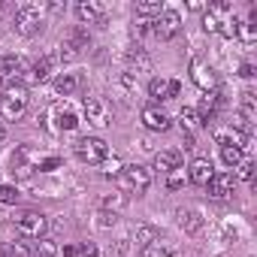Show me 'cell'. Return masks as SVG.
Returning <instances> with one entry per match:
<instances>
[{"label": "cell", "mask_w": 257, "mask_h": 257, "mask_svg": "<svg viewBox=\"0 0 257 257\" xmlns=\"http://www.w3.org/2000/svg\"><path fill=\"white\" fill-rule=\"evenodd\" d=\"M218 106H221V97L215 94V91H206V97L200 100V109H194L197 115H200V121H203V127L215 118V112H218Z\"/></svg>", "instance_id": "cell-15"}, {"label": "cell", "mask_w": 257, "mask_h": 257, "mask_svg": "<svg viewBox=\"0 0 257 257\" xmlns=\"http://www.w3.org/2000/svg\"><path fill=\"white\" fill-rule=\"evenodd\" d=\"M179 118H182V131L188 134V140L194 137V131H200V127H203V121H200V115H197L194 109H182Z\"/></svg>", "instance_id": "cell-19"}, {"label": "cell", "mask_w": 257, "mask_h": 257, "mask_svg": "<svg viewBox=\"0 0 257 257\" xmlns=\"http://www.w3.org/2000/svg\"><path fill=\"white\" fill-rule=\"evenodd\" d=\"M19 188H13V185H0V203L4 206H16L19 203Z\"/></svg>", "instance_id": "cell-29"}, {"label": "cell", "mask_w": 257, "mask_h": 257, "mask_svg": "<svg viewBox=\"0 0 257 257\" xmlns=\"http://www.w3.org/2000/svg\"><path fill=\"white\" fill-rule=\"evenodd\" d=\"M58 164H61L58 158H49V161H40V164H37V170H55Z\"/></svg>", "instance_id": "cell-40"}, {"label": "cell", "mask_w": 257, "mask_h": 257, "mask_svg": "<svg viewBox=\"0 0 257 257\" xmlns=\"http://www.w3.org/2000/svg\"><path fill=\"white\" fill-rule=\"evenodd\" d=\"M206 188H209V194H212L215 200H224V197L233 194V188H236V176H233V173H215L212 182H209Z\"/></svg>", "instance_id": "cell-10"}, {"label": "cell", "mask_w": 257, "mask_h": 257, "mask_svg": "<svg viewBox=\"0 0 257 257\" xmlns=\"http://www.w3.org/2000/svg\"><path fill=\"white\" fill-rule=\"evenodd\" d=\"M31 76H34V82H46V79H52V58H40V61H34Z\"/></svg>", "instance_id": "cell-22"}, {"label": "cell", "mask_w": 257, "mask_h": 257, "mask_svg": "<svg viewBox=\"0 0 257 257\" xmlns=\"http://www.w3.org/2000/svg\"><path fill=\"white\" fill-rule=\"evenodd\" d=\"M61 58H64V61H73V58H76V49H73L67 40L61 43Z\"/></svg>", "instance_id": "cell-37"}, {"label": "cell", "mask_w": 257, "mask_h": 257, "mask_svg": "<svg viewBox=\"0 0 257 257\" xmlns=\"http://www.w3.org/2000/svg\"><path fill=\"white\" fill-rule=\"evenodd\" d=\"M152 25H155L152 31H155L158 40H173V37H179V31H182V16H179L176 10H164Z\"/></svg>", "instance_id": "cell-6"}, {"label": "cell", "mask_w": 257, "mask_h": 257, "mask_svg": "<svg viewBox=\"0 0 257 257\" xmlns=\"http://www.w3.org/2000/svg\"><path fill=\"white\" fill-rule=\"evenodd\" d=\"M164 7L161 0H143V4H137V16H161Z\"/></svg>", "instance_id": "cell-27"}, {"label": "cell", "mask_w": 257, "mask_h": 257, "mask_svg": "<svg viewBox=\"0 0 257 257\" xmlns=\"http://www.w3.org/2000/svg\"><path fill=\"white\" fill-rule=\"evenodd\" d=\"M121 206H124V194H115V197H106V200H103V212H109V209L115 212V209H121Z\"/></svg>", "instance_id": "cell-35"}, {"label": "cell", "mask_w": 257, "mask_h": 257, "mask_svg": "<svg viewBox=\"0 0 257 257\" xmlns=\"http://www.w3.org/2000/svg\"><path fill=\"white\" fill-rule=\"evenodd\" d=\"M221 158H224V164L233 167V170H236L239 161H245V158H242V149H233V146H224V149H221Z\"/></svg>", "instance_id": "cell-28"}, {"label": "cell", "mask_w": 257, "mask_h": 257, "mask_svg": "<svg viewBox=\"0 0 257 257\" xmlns=\"http://www.w3.org/2000/svg\"><path fill=\"white\" fill-rule=\"evenodd\" d=\"M239 76H242V79H251V76H254V67H251V64H242V67H239Z\"/></svg>", "instance_id": "cell-41"}, {"label": "cell", "mask_w": 257, "mask_h": 257, "mask_svg": "<svg viewBox=\"0 0 257 257\" xmlns=\"http://www.w3.org/2000/svg\"><path fill=\"white\" fill-rule=\"evenodd\" d=\"M215 143L224 149V146H233V149H242L248 143V137L242 131H236V127H218L215 131Z\"/></svg>", "instance_id": "cell-11"}, {"label": "cell", "mask_w": 257, "mask_h": 257, "mask_svg": "<svg viewBox=\"0 0 257 257\" xmlns=\"http://www.w3.org/2000/svg\"><path fill=\"white\" fill-rule=\"evenodd\" d=\"M4 137H7V127H4V124H0V140H4Z\"/></svg>", "instance_id": "cell-43"}, {"label": "cell", "mask_w": 257, "mask_h": 257, "mask_svg": "<svg viewBox=\"0 0 257 257\" xmlns=\"http://www.w3.org/2000/svg\"><path fill=\"white\" fill-rule=\"evenodd\" d=\"M137 257H164V251H161L158 245H146V248H140Z\"/></svg>", "instance_id": "cell-36"}, {"label": "cell", "mask_w": 257, "mask_h": 257, "mask_svg": "<svg viewBox=\"0 0 257 257\" xmlns=\"http://www.w3.org/2000/svg\"><path fill=\"white\" fill-rule=\"evenodd\" d=\"M185 179H188V173L179 167V170H173V173H167V188L170 191H179L182 185H185Z\"/></svg>", "instance_id": "cell-30"}, {"label": "cell", "mask_w": 257, "mask_h": 257, "mask_svg": "<svg viewBox=\"0 0 257 257\" xmlns=\"http://www.w3.org/2000/svg\"><path fill=\"white\" fill-rule=\"evenodd\" d=\"M242 118H245V121L254 118V91H245V94H242Z\"/></svg>", "instance_id": "cell-31"}, {"label": "cell", "mask_w": 257, "mask_h": 257, "mask_svg": "<svg viewBox=\"0 0 257 257\" xmlns=\"http://www.w3.org/2000/svg\"><path fill=\"white\" fill-rule=\"evenodd\" d=\"M179 91H182L179 79H152L149 82V97L152 100H173V97H179Z\"/></svg>", "instance_id": "cell-7"}, {"label": "cell", "mask_w": 257, "mask_h": 257, "mask_svg": "<svg viewBox=\"0 0 257 257\" xmlns=\"http://www.w3.org/2000/svg\"><path fill=\"white\" fill-rule=\"evenodd\" d=\"M143 124L149 127V131L164 134L167 127H170V115H167V112H161V109H155V106H149V109H143Z\"/></svg>", "instance_id": "cell-13"}, {"label": "cell", "mask_w": 257, "mask_h": 257, "mask_svg": "<svg viewBox=\"0 0 257 257\" xmlns=\"http://www.w3.org/2000/svg\"><path fill=\"white\" fill-rule=\"evenodd\" d=\"M52 112L58 115V124H55V131H73V127L79 124L76 112H73V109H67V106H52Z\"/></svg>", "instance_id": "cell-18"}, {"label": "cell", "mask_w": 257, "mask_h": 257, "mask_svg": "<svg viewBox=\"0 0 257 257\" xmlns=\"http://www.w3.org/2000/svg\"><path fill=\"white\" fill-rule=\"evenodd\" d=\"M28 109V85L19 79L4 82V97H0V115L7 121H19Z\"/></svg>", "instance_id": "cell-1"}, {"label": "cell", "mask_w": 257, "mask_h": 257, "mask_svg": "<svg viewBox=\"0 0 257 257\" xmlns=\"http://www.w3.org/2000/svg\"><path fill=\"white\" fill-rule=\"evenodd\" d=\"M0 257H16V251H13V245H0Z\"/></svg>", "instance_id": "cell-42"}, {"label": "cell", "mask_w": 257, "mask_h": 257, "mask_svg": "<svg viewBox=\"0 0 257 257\" xmlns=\"http://www.w3.org/2000/svg\"><path fill=\"white\" fill-rule=\"evenodd\" d=\"M137 242L146 248V245H155L158 242V230L152 227V224H143V227H137Z\"/></svg>", "instance_id": "cell-25"}, {"label": "cell", "mask_w": 257, "mask_h": 257, "mask_svg": "<svg viewBox=\"0 0 257 257\" xmlns=\"http://www.w3.org/2000/svg\"><path fill=\"white\" fill-rule=\"evenodd\" d=\"M55 254H58L55 239H40V242L34 245V257H55Z\"/></svg>", "instance_id": "cell-26"}, {"label": "cell", "mask_w": 257, "mask_h": 257, "mask_svg": "<svg viewBox=\"0 0 257 257\" xmlns=\"http://www.w3.org/2000/svg\"><path fill=\"white\" fill-rule=\"evenodd\" d=\"M22 70V58L19 55H7V52H0V79L10 82V76H16Z\"/></svg>", "instance_id": "cell-17"}, {"label": "cell", "mask_w": 257, "mask_h": 257, "mask_svg": "<svg viewBox=\"0 0 257 257\" xmlns=\"http://www.w3.org/2000/svg\"><path fill=\"white\" fill-rule=\"evenodd\" d=\"M115 221H118V218H115V212H100V224H103V227H112Z\"/></svg>", "instance_id": "cell-39"}, {"label": "cell", "mask_w": 257, "mask_h": 257, "mask_svg": "<svg viewBox=\"0 0 257 257\" xmlns=\"http://www.w3.org/2000/svg\"><path fill=\"white\" fill-rule=\"evenodd\" d=\"M76 85H79V79H76L73 73H64V76L55 79V91H58L61 97H70V94L76 91Z\"/></svg>", "instance_id": "cell-23"}, {"label": "cell", "mask_w": 257, "mask_h": 257, "mask_svg": "<svg viewBox=\"0 0 257 257\" xmlns=\"http://www.w3.org/2000/svg\"><path fill=\"white\" fill-rule=\"evenodd\" d=\"M73 49H76V55L82 52V49H88V43H91V37H88V31L82 28V25H76L73 31H70V40H67Z\"/></svg>", "instance_id": "cell-21"}, {"label": "cell", "mask_w": 257, "mask_h": 257, "mask_svg": "<svg viewBox=\"0 0 257 257\" xmlns=\"http://www.w3.org/2000/svg\"><path fill=\"white\" fill-rule=\"evenodd\" d=\"M236 37H239L245 46L257 43V25H251V22H239V25H236Z\"/></svg>", "instance_id": "cell-24"}, {"label": "cell", "mask_w": 257, "mask_h": 257, "mask_svg": "<svg viewBox=\"0 0 257 257\" xmlns=\"http://www.w3.org/2000/svg\"><path fill=\"white\" fill-rule=\"evenodd\" d=\"M46 227H49L46 215H43V212H34V209L22 212V215L16 218V230H19L22 236H31V239H40V236L46 233Z\"/></svg>", "instance_id": "cell-5"}, {"label": "cell", "mask_w": 257, "mask_h": 257, "mask_svg": "<svg viewBox=\"0 0 257 257\" xmlns=\"http://www.w3.org/2000/svg\"><path fill=\"white\" fill-rule=\"evenodd\" d=\"M179 224H182L188 233H197V230L203 227V221H200V212H194V209H179Z\"/></svg>", "instance_id": "cell-20"}, {"label": "cell", "mask_w": 257, "mask_h": 257, "mask_svg": "<svg viewBox=\"0 0 257 257\" xmlns=\"http://www.w3.org/2000/svg\"><path fill=\"white\" fill-rule=\"evenodd\" d=\"M85 115H88V121L97 124V127L112 124V112H109V106H106L100 97H88V100H85Z\"/></svg>", "instance_id": "cell-8"}, {"label": "cell", "mask_w": 257, "mask_h": 257, "mask_svg": "<svg viewBox=\"0 0 257 257\" xmlns=\"http://www.w3.org/2000/svg\"><path fill=\"white\" fill-rule=\"evenodd\" d=\"M212 176H215V170H212V161L209 158H197V161H191V167H188V182L191 185H209L212 182Z\"/></svg>", "instance_id": "cell-9"}, {"label": "cell", "mask_w": 257, "mask_h": 257, "mask_svg": "<svg viewBox=\"0 0 257 257\" xmlns=\"http://www.w3.org/2000/svg\"><path fill=\"white\" fill-rule=\"evenodd\" d=\"M76 16H79V22H100L103 16H106V10H103V4H94V0H79L76 4Z\"/></svg>", "instance_id": "cell-14"}, {"label": "cell", "mask_w": 257, "mask_h": 257, "mask_svg": "<svg viewBox=\"0 0 257 257\" xmlns=\"http://www.w3.org/2000/svg\"><path fill=\"white\" fill-rule=\"evenodd\" d=\"M76 155H79L85 164H103V161L109 158V149H106V143H103L100 137H82V140L76 143Z\"/></svg>", "instance_id": "cell-4"}, {"label": "cell", "mask_w": 257, "mask_h": 257, "mask_svg": "<svg viewBox=\"0 0 257 257\" xmlns=\"http://www.w3.org/2000/svg\"><path fill=\"white\" fill-rule=\"evenodd\" d=\"M118 185H121V191H127V194H146L149 188H152V170L149 167H140V164H131V167H124L118 176Z\"/></svg>", "instance_id": "cell-2"}, {"label": "cell", "mask_w": 257, "mask_h": 257, "mask_svg": "<svg viewBox=\"0 0 257 257\" xmlns=\"http://www.w3.org/2000/svg\"><path fill=\"white\" fill-rule=\"evenodd\" d=\"M79 251H82L85 257H97V245H94V242H82V245H79Z\"/></svg>", "instance_id": "cell-38"}, {"label": "cell", "mask_w": 257, "mask_h": 257, "mask_svg": "<svg viewBox=\"0 0 257 257\" xmlns=\"http://www.w3.org/2000/svg\"><path fill=\"white\" fill-rule=\"evenodd\" d=\"M236 176L245 179V182H251V179H254V164H251V161H239V164H236Z\"/></svg>", "instance_id": "cell-33"}, {"label": "cell", "mask_w": 257, "mask_h": 257, "mask_svg": "<svg viewBox=\"0 0 257 257\" xmlns=\"http://www.w3.org/2000/svg\"><path fill=\"white\" fill-rule=\"evenodd\" d=\"M0 10H4V4H0Z\"/></svg>", "instance_id": "cell-44"}, {"label": "cell", "mask_w": 257, "mask_h": 257, "mask_svg": "<svg viewBox=\"0 0 257 257\" xmlns=\"http://www.w3.org/2000/svg\"><path fill=\"white\" fill-rule=\"evenodd\" d=\"M118 173H121V161H118V158H112V161L106 158V161H103V176L112 179V176H118Z\"/></svg>", "instance_id": "cell-34"}, {"label": "cell", "mask_w": 257, "mask_h": 257, "mask_svg": "<svg viewBox=\"0 0 257 257\" xmlns=\"http://www.w3.org/2000/svg\"><path fill=\"white\" fill-rule=\"evenodd\" d=\"M40 28H43V13H40V7H37V4H22L19 13H16V31H19L22 37H34V34H40Z\"/></svg>", "instance_id": "cell-3"}, {"label": "cell", "mask_w": 257, "mask_h": 257, "mask_svg": "<svg viewBox=\"0 0 257 257\" xmlns=\"http://www.w3.org/2000/svg\"><path fill=\"white\" fill-rule=\"evenodd\" d=\"M191 79H194V85H200L203 91H212V85H215L212 70H209V67H203L200 61H191Z\"/></svg>", "instance_id": "cell-16"}, {"label": "cell", "mask_w": 257, "mask_h": 257, "mask_svg": "<svg viewBox=\"0 0 257 257\" xmlns=\"http://www.w3.org/2000/svg\"><path fill=\"white\" fill-rule=\"evenodd\" d=\"M127 61H134V64H140V67H149V55H146L140 46H131V52H127Z\"/></svg>", "instance_id": "cell-32"}, {"label": "cell", "mask_w": 257, "mask_h": 257, "mask_svg": "<svg viewBox=\"0 0 257 257\" xmlns=\"http://www.w3.org/2000/svg\"><path fill=\"white\" fill-rule=\"evenodd\" d=\"M182 167V152L179 149H167V152H158L155 155V170L158 173H173Z\"/></svg>", "instance_id": "cell-12"}]
</instances>
